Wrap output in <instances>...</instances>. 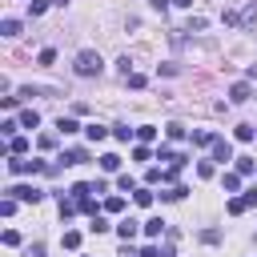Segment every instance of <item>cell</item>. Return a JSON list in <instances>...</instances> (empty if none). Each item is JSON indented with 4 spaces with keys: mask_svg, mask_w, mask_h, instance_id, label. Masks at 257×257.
<instances>
[{
    "mask_svg": "<svg viewBox=\"0 0 257 257\" xmlns=\"http://www.w3.org/2000/svg\"><path fill=\"white\" fill-rule=\"evenodd\" d=\"M112 137H116V141H128L133 128H128V124H112Z\"/></svg>",
    "mask_w": 257,
    "mask_h": 257,
    "instance_id": "23",
    "label": "cell"
},
{
    "mask_svg": "<svg viewBox=\"0 0 257 257\" xmlns=\"http://www.w3.org/2000/svg\"><path fill=\"white\" fill-rule=\"evenodd\" d=\"M0 32H4V36H20V20H4Z\"/></svg>",
    "mask_w": 257,
    "mask_h": 257,
    "instance_id": "14",
    "label": "cell"
},
{
    "mask_svg": "<svg viewBox=\"0 0 257 257\" xmlns=\"http://www.w3.org/2000/svg\"><path fill=\"white\" fill-rule=\"evenodd\" d=\"M124 80H128V88H145V76H141V72H128Z\"/></svg>",
    "mask_w": 257,
    "mask_h": 257,
    "instance_id": "27",
    "label": "cell"
},
{
    "mask_svg": "<svg viewBox=\"0 0 257 257\" xmlns=\"http://www.w3.org/2000/svg\"><path fill=\"white\" fill-rule=\"evenodd\" d=\"M76 245H80V233L68 229V233H64V249H76Z\"/></svg>",
    "mask_w": 257,
    "mask_h": 257,
    "instance_id": "26",
    "label": "cell"
},
{
    "mask_svg": "<svg viewBox=\"0 0 257 257\" xmlns=\"http://www.w3.org/2000/svg\"><path fill=\"white\" fill-rule=\"evenodd\" d=\"M84 133H88V137H92V141H104V137H108V128H104V124H88V128H84Z\"/></svg>",
    "mask_w": 257,
    "mask_h": 257,
    "instance_id": "15",
    "label": "cell"
},
{
    "mask_svg": "<svg viewBox=\"0 0 257 257\" xmlns=\"http://www.w3.org/2000/svg\"><path fill=\"white\" fill-rule=\"evenodd\" d=\"M137 205L149 209V205H153V193H149V189H137Z\"/></svg>",
    "mask_w": 257,
    "mask_h": 257,
    "instance_id": "25",
    "label": "cell"
},
{
    "mask_svg": "<svg viewBox=\"0 0 257 257\" xmlns=\"http://www.w3.org/2000/svg\"><path fill=\"white\" fill-rule=\"evenodd\" d=\"M52 4H56V8H64V4H68V0H52Z\"/></svg>",
    "mask_w": 257,
    "mask_h": 257,
    "instance_id": "37",
    "label": "cell"
},
{
    "mask_svg": "<svg viewBox=\"0 0 257 257\" xmlns=\"http://www.w3.org/2000/svg\"><path fill=\"white\" fill-rule=\"evenodd\" d=\"M116 233H120L124 241H133V237H137V221H133V217H124V221L116 225Z\"/></svg>",
    "mask_w": 257,
    "mask_h": 257,
    "instance_id": "6",
    "label": "cell"
},
{
    "mask_svg": "<svg viewBox=\"0 0 257 257\" xmlns=\"http://www.w3.org/2000/svg\"><path fill=\"white\" fill-rule=\"evenodd\" d=\"M40 149H44V153H48V149H56V137H52V133H44V137H40Z\"/></svg>",
    "mask_w": 257,
    "mask_h": 257,
    "instance_id": "32",
    "label": "cell"
},
{
    "mask_svg": "<svg viewBox=\"0 0 257 257\" xmlns=\"http://www.w3.org/2000/svg\"><path fill=\"white\" fill-rule=\"evenodd\" d=\"M213 141H217V137H213V133H205V128H197V133H193V145H213Z\"/></svg>",
    "mask_w": 257,
    "mask_h": 257,
    "instance_id": "16",
    "label": "cell"
},
{
    "mask_svg": "<svg viewBox=\"0 0 257 257\" xmlns=\"http://www.w3.org/2000/svg\"><path fill=\"white\" fill-rule=\"evenodd\" d=\"M16 128H20V120H4V124H0V133H4V137H8V141H12V137H16Z\"/></svg>",
    "mask_w": 257,
    "mask_h": 257,
    "instance_id": "22",
    "label": "cell"
},
{
    "mask_svg": "<svg viewBox=\"0 0 257 257\" xmlns=\"http://www.w3.org/2000/svg\"><path fill=\"white\" fill-rule=\"evenodd\" d=\"M12 213H16V197H4L0 201V217H12Z\"/></svg>",
    "mask_w": 257,
    "mask_h": 257,
    "instance_id": "20",
    "label": "cell"
},
{
    "mask_svg": "<svg viewBox=\"0 0 257 257\" xmlns=\"http://www.w3.org/2000/svg\"><path fill=\"white\" fill-rule=\"evenodd\" d=\"M4 245H20V233L16 229H4Z\"/></svg>",
    "mask_w": 257,
    "mask_h": 257,
    "instance_id": "33",
    "label": "cell"
},
{
    "mask_svg": "<svg viewBox=\"0 0 257 257\" xmlns=\"http://www.w3.org/2000/svg\"><path fill=\"white\" fill-rule=\"evenodd\" d=\"M56 128H60V133H64V137H68V133H76V128H80V124H76V120H72V116H60V120H56Z\"/></svg>",
    "mask_w": 257,
    "mask_h": 257,
    "instance_id": "11",
    "label": "cell"
},
{
    "mask_svg": "<svg viewBox=\"0 0 257 257\" xmlns=\"http://www.w3.org/2000/svg\"><path fill=\"white\" fill-rule=\"evenodd\" d=\"M173 4H177V8H193V0H173Z\"/></svg>",
    "mask_w": 257,
    "mask_h": 257,
    "instance_id": "36",
    "label": "cell"
},
{
    "mask_svg": "<svg viewBox=\"0 0 257 257\" xmlns=\"http://www.w3.org/2000/svg\"><path fill=\"white\" fill-rule=\"evenodd\" d=\"M100 68H104V60H100V52H92V48H80L76 60H72V72H76V76H100Z\"/></svg>",
    "mask_w": 257,
    "mask_h": 257,
    "instance_id": "1",
    "label": "cell"
},
{
    "mask_svg": "<svg viewBox=\"0 0 257 257\" xmlns=\"http://www.w3.org/2000/svg\"><path fill=\"white\" fill-rule=\"evenodd\" d=\"M209 149H213V161H233V145H229L225 137H217Z\"/></svg>",
    "mask_w": 257,
    "mask_h": 257,
    "instance_id": "3",
    "label": "cell"
},
{
    "mask_svg": "<svg viewBox=\"0 0 257 257\" xmlns=\"http://www.w3.org/2000/svg\"><path fill=\"white\" fill-rule=\"evenodd\" d=\"M225 189L237 193V189H241V173H225Z\"/></svg>",
    "mask_w": 257,
    "mask_h": 257,
    "instance_id": "17",
    "label": "cell"
},
{
    "mask_svg": "<svg viewBox=\"0 0 257 257\" xmlns=\"http://www.w3.org/2000/svg\"><path fill=\"white\" fill-rule=\"evenodd\" d=\"M36 60H40V64H52V60H56V52H52V48H40V56H36Z\"/></svg>",
    "mask_w": 257,
    "mask_h": 257,
    "instance_id": "31",
    "label": "cell"
},
{
    "mask_svg": "<svg viewBox=\"0 0 257 257\" xmlns=\"http://www.w3.org/2000/svg\"><path fill=\"white\" fill-rule=\"evenodd\" d=\"M253 137H257L253 124H237V141H253Z\"/></svg>",
    "mask_w": 257,
    "mask_h": 257,
    "instance_id": "21",
    "label": "cell"
},
{
    "mask_svg": "<svg viewBox=\"0 0 257 257\" xmlns=\"http://www.w3.org/2000/svg\"><path fill=\"white\" fill-rule=\"evenodd\" d=\"M100 169H104V173H116V169H120V157H116V153H104V157H100Z\"/></svg>",
    "mask_w": 257,
    "mask_h": 257,
    "instance_id": "7",
    "label": "cell"
},
{
    "mask_svg": "<svg viewBox=\"0 0 257 257\" xmlns=\"http://www.w3.org/2000/svg\"><path fill=\"white\" fill-rule=\"evenodd\" d=\"M237 173L245 177V173H257V165H253V157H237Z\"/></svg>",
    "mask_w": 257,
    "mask_h": 257,
    "instance_id": "12",
    "label": "cell"
},
{
    "mask_svg": "<svg viewBox=\"0 0 257 257\" xmlns=\"http://www.w3.org/2000/svg\"><path fill=\"white\" fill-rule=\"evenodd\" d=\"M245 209H249V205H245V197H233V201H229V213H233V217H241Z\"/></svg>",
    "mask_w": 257,
    "mask_h": 257,
    "instance_id": "19",
    "label": "cell"
},
{
    "mask_svg": "<svg viewBox=\"0 0 257 257\" xmlns=\"http://www.w3.org/2000/svg\"><path fill=\"white\" fill-rule=\"evenodd\" d=\"M80 161H88L84 149H68V153H64V165H80Z\"/></svg>",
    "mask_w": 257,
    "mask_h": 257,
    "instance_id": "9",
    "label": "cell"
},
{
    "mask_svg": "<svg viewBox=\"0 0 257 257\" xmlns=\"http://www.w3.org/2000/svg\"><path fill=\"white\" fill-rule=\"evenodd\" d=\"M145 181H149V185H157V181H165V169H149V173H145Z\"/></svg>",
    "mask_w": 257,
    "mask_h": 257,
    "instance_id": "30",
    "label": "cell"
},
{
    "mask_svg": "<svg viewBox=\"0 0 257 257\" xmlns=\"http://www.w3.org/2000/svg\"><path fill=\"white\" fill-rule=\"evenodd\" d=\"M36 124H40V112L36 108H24L20 112V128H36Z\"/></svg>",
    "mask_w": 257,
    "mask_h": 257,
    "instance_id": "5",
    "label": "cell"
},
{
    "mask_svg": "<svg viewBox=\"0 0 257 257\" xmlns=\"http://www.w3.org/2000/svg\"><path fill=\"white\" fill-rule=\"evenodd\" d=\"M24 149H28L24 137H12V141H8V153H12V157H24Z\"/></svg>",
    "mask_w": 257,
    "mask_h": 257,
    "instance_id": "8",
    "label": "cell"
},
{
    "mask_svg": "<svg viewBox=\"0 0 257 257\" xmlns=\"http://www.w3.org/2000/svg\"><path fill=\"white\" fill-rule=\"evenodd\" d=\"M28 257H44V245H32V249H28Z\"/></svg>",
    "mask_w": 257,
    "mask_h": 257,
    "instance_id": "34",
    "label": "cell"
},
{
    "mask_svg": "<svg viewBox=\"0 0 257 257\" xmlns=\"http://www.w3.org/2000/svg\"><path fill=\"white\" fill-rule=\"evenodd\" d=\"M120 209H124V197H108L104 201V213H120Z\"/></svg>",
    "mask_w": 257,
    "mask_h": 257,
    "instance_id": "18",
    "label": "cell"
},
{
    "mask_svg": "<svg viewBox=\"0 0 257 257\" xmlns=\"http://www.w3.org/2000/svg\"><path fill=\"white\" fill-rule=\"evenodd\" d=\"M249 96H253V92H249V84H245V80H237V84L229 88V100H233V104H241V100H249Z\"/></svg>",
    "mask_w": 257,
    "mask_h": 257,
    "instance_id": "4",
    "label": "cell"
},
{
    "mask_svg": "<svg viewBox=\"0 0 257 257\" xmlns=\"http://www.w3.org/2000/svg\"><path fill=\"white\" fill-rule=\"evenodd\" d=\"M8 197H16V201H28V205L44 201V193H40L36 185H12V189H8Z\"/></svg>",
    "mask_w": 257,
    "mask_h": 257,
    "instance_id": "2",
    "label": "cell"
},
{
    "mask_svg": "<svg viewBox=\"0 0 257 257\" xmlns=\"http://www.w3.org/2000/svg\"><path fill=\"white\" fill-rule=\"evenodd\" d=\"M165 133H169V141H181V137H185V124H169Z\"/></svg>",
    "mask_w": 257,
    "mask_h": 257,
    "instance_id": "28",
    "label": "cell"
},
{
    "mask_svg": "<svg viewBox=\"0 0 257 257\" xmlns=\"http://www.w3.org/2000/svg\"><path fill=\"white\" fill-rule=\"evenodd\" d=\"M137 137H141V141H145V145H149V141H153V137H157V128H153V124H141V128H137Z\"/></svg>",
    "mask_w": 257,
    "mask_h": 257,
    "instance_id": "24",
    "label": "cell"
},
{
    "mask_svg": "<svg viewBox=\"0 0 257 257\" xmlns=\"http://www.w3.org/2000/svg\"><path fill=\"white\" fill-rule=\"evenodd\" d=\"M141 257H157V249H153V245H149V249H141Z\"/></svg>",
    "mask_w": 257,
    "mask_h": 257,
    "instance_id": "35",
    "label": "cell"
},
{
    "mask_svg": "<svg viewBox=\"0 0 257 257\" xmlns=\"http://www.w3.org/2000/svg\"><path fill=\"white\" fill-rule=\"evenodd\" d=\"M161 229H165V221H161V217H153V221H145V233H149V237H161Z\"/></svg>",
    "mask_w": 257,
    "mask_h": 257,
    "instance_id": "13",
    "label": "cell"
},
{
    "mask_svg": "<svg viewBox=\"0 0 257 257\" xmlns=\"http://www.w3.org/2000/svg\"><path fill=\"white\" fill-rule=\"evenodd\" d=\"M185 193H189L185 185H173V189H165V193H161V201H181Z\"/></svg>",
    "mask_w": 257,
    "mask_h": 257,
    "instance_id": "10",
    "label": "cell"
},
{
    "mask_svg": "<svg viewBox=\"0 0 257 257\" xmlns=\"http://www.w3.org/2000/svg\"><path fill=\"white\" fill-rule=\"evenodd\" d=\"M149 157H153L149 145H137V149H133V161H149Z\"/></svg>",
    "mask_w": 257,
    "mask_h": 257,
    "instance_id": "29",
    "label": "cell"
}]
</instances>
